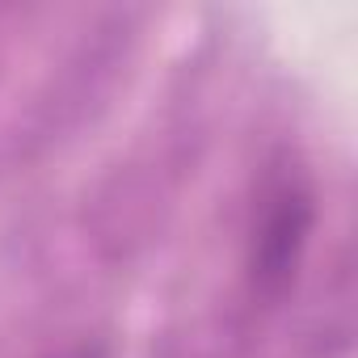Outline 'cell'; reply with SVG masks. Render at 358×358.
Here are the masks:
<instances>
[{"mask_svg": "<svg viewBox=\"0 0 358 358\" xmlns=\"http://www.w3.org/2000/svg\"><path fill=\"white\" fill-rule=\"evenodd\" d=\"M76 358H89V354H76Z\"/></svg>", "mask_w": 358, "mask_h": 358, "instance_id": "obj_2", "label": "cell"}, {"mask_svg": "<svg viewBox=\"0 0 358 358\" xmlns=\"http://www.w3.org/2000/svg\"><path fill=\"white\" fill-rule=\"evenodd\" d=\"M312 224H316V203L308 177L295 164L274 169L262 182L249 228V287L257 299L274 303L287 295V287L299 274Z\"/></svg>", "mask_w": 358, "mask_h": 358, "instance_id": "obj_1", "label": "cell"}]
</instances>
